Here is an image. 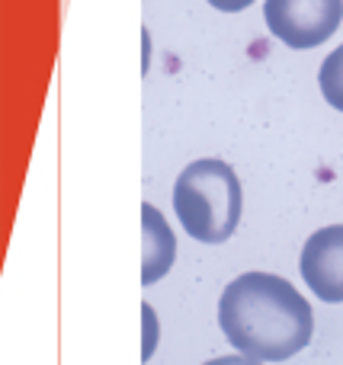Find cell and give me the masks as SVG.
I'll return each mask as SVG.
<instances>
[{
    "label": "cell",
    "instance_id": "6da1fadb",
    "mask_svg": "<svg viewBox=\"0 0 343 365\" xmlns=\"http://www.w3.org/2000/svg\"><path fill=\"white\" fill-rule=\"evenodd\" d=\"M218 324L228 343L260 362H282L312 343L314 314L302 292L273 272H244L218 302Z\"/></svg>",
    "mask_w": 343,
    "mask_h": 365
},
{
    "label": "cell",
    "instance_id": "7a4b0ae2",
    "mask_svg": "<svg viewBox=\"0 0 343 365\" xmlns=\"http://www.w3.org/2000/svg\"><path fill=\"white\" fill-rule=\"evenodd\" d=\"M244 192L235 167L218 158H203L183 167L173 182V212L190 237L222 244L241 225Z\"/></svg>",
    "mask_w": 343,
    "mask_h": 365
},
{
    "label": "cell",
    "instance_id": "3957f363",
    "mask_svg": "<svg viewBox=\"0 0 343 365\" xmlns=\"http://www.w3.org/2000/svg\"><path fill=\"white\" fill-rule=\"evenodd\" d=\"M263 19L289 48H318L340 29L343 0H263Z\"/></svg>",
    "mask_w": 343,
    "mask_h": 365
},
{
    "label": "cell",
    "instance_id": "277c9868",
    "mask_svg": "<svg viewBox=\"0 0 343 365\" xmlns=\"http://www.w3.org/2000/svg\"><path fill=\"white\" fill-rule=\"evenodd\" d=\"M302 279L321 302H343V225L321 227L305 240Z\"/></svg>",
    "mask_w": 343,
    "mask_h": 365
},
{
    "label": "cell",
    "instance_id": "5b68a950",
    "mask_svg": "<svg viewBox=\"0 0 343 365\" xmlns=\"http://www.w3.org/2000/svg\"><path fill=\"white\" fill-rule=\"evenodd\" d=\"M177 259V237L154 205H141V285H154Z\"/></svg>",
    "mask_w": 343,
    "mask_h": 365
},
{
    "label": "cell",
    "instance_id": "8992f818",
    "mask_svg": "<svg viewBox=\"0 0 343 365\" xmlns=\"http://www.w3.org/2000/svg\"><path fill=\"white\" fill-rule=\"evenodd\" d=\"M318 81H321V93H324V100L331 103L334 109L343 113V45L334 48L331 55L324 58Z\"/></svg>",
    "mask_w": 343,
    "mask_h": 365
},
{
    "label": "cell",
    "instance_id": "52a82bcc",
    "mask_svg": "<svg viewBox=\"0 0 343 365\" xmlns=\"http://www.w3.org/2000/svg\"><path fill=\"white\" fill-rule=\"evenodd\" d=\"M141 317H145V346H141V362L151 359L154 346H158V317H154L151 304H141Z\"/></svg>",
    "mask_w": 343,
    "mask_h": 365
},
{
    "label": "cell",
    "instance_id": "ba28073f",
    "mask_svg": "<svg viewBox=\"0 0 343 365\" xmlns=\"http://www.w3.org/2000/svg\"><path fill=\"white\" fill-rule=\"evenodd\" d=\"M205 365H263L260 359H254V356H218V359H209Z\"/></svg>",
    "mask_w": 343,
    "mask_h": 365
},
{
    "label": "cell",
    "instance_id": "9c48e42d",
    "mask_svg": "<svg viewBox=\"0 0 343 365\" xmlns=\"http://www.w3.org/2000/svg\"><path fill=\"white\" fill-rule=\"evenodd\" d=\"M215 10H225V13H241V10H247L254 0H209Z\"/></svg>",
    "mask_w": 343,
    "mask_h": 365
}]
</instances>
